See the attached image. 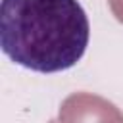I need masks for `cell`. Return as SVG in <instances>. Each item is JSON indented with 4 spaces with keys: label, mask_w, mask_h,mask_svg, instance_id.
Wrapping results in <instances>:
<instances>
[{
    "label": "cell",
    "mask_w": 123,
    "mask_h": 123,
    "mask_svg": "<svg viewBox=\"0 0 123 123\" xmlns=\"http://www.w3.org/2000/svg\"><path fill=\"white\" fill-rule=\"evenodd\" d=\"M90 25L77 0H2V52L37 73L73 67L88 46Z\"/></svg>",
    "instance_id": "obj_1"
},
{
    "label": "cell",
    "mask_w": 123,
    "mask_h": 123,
    "mask_svg": "<svg viewBox=\"0 0 123 123\" xmlns=\"http://www.w3.org/2000/svg\"><path fill=\"white\" fill-rule=\"evenodd\" d=\"M62 123H123V113L108 100L77 92L71 94L60 110Z\"/></svg>",
    "instance_id": "obj_2"
},
{
    "label": "cell",
    "mask_w": 123,
    "mask_h": 123,
    "mask_svg": "<svg viewBox=\"0 0 123 123\" xmlns=\"http://www.w3.org/2000/svg\"><path fill=\"white\" fill-rule=\"evenodd\" d=\"M110 6H111L113 15L123 23V0H110Z\"/></svg>",
    "instance_id": "obj_3"
}]
</instances>
